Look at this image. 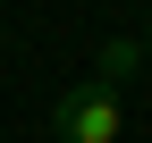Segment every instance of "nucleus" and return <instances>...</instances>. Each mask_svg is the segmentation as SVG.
Masks as SVG:
<instances>
[{"label":"nucleus","instance_id":"obj_2","mask_svg":"<svg viewBox=\"0 0 152 143\" xmlns=\"http://www.w3.org/2000/svg\"><path fill=\"white\" fill-rule=\"evenodd\" d=\"M135 59H144V42H127V34H118V42H102V67H93V76L118 84V76H135Z\"/></svg>","mask_w":152,"mask_h":143},{"label":"nucleus","instance_id":"obj_3","mask_svg":"<svg viewBox=\"0 0 152 143\" xmlns=\"http://www.w3.org/2000/svg\"><path fill=\"white\" fill-rule=\"evenodd\" d=\"M144 59H152V25H144Z\"/></svg>","mask_w":152,"mask_h":143},{"label":"nucleus","instance_id":"obj_1","mask_svg":"<svg viewBox=\"0 0 152 143\" xmlns=\"http://www.w3.org/2000/svg\"><path fill=\"white\" fill-rule=\"evenodd\" d=\"M51 135H59V143H118V135H127V101H118V84H102V76L68 84V93L51 101Z\"/></svg>","mask_w":152,"mask_h":143}]
</instances>
